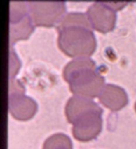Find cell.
Instances as JSON below:
<instances>
[{
    "label": "cell",
    "instance_id": "cell-1",
    "mask_svg": "<svg viewBox=\"0 0 136 149\" xmlns=\"http://www.w3.org/2000/svg\"><path fill=\"white\" fill-rule=\"evenodd\" d=\"M58 48L72 58H89L97 49V40L92 29L67 28L58 31Z\"/></svg>",
    "mask_w": 136,
    "mask_h": 149
},
{
    "label": "cell",
    "instance_id": "cell-2",
    "mask_svg": "<svg viewBox=\"0 0 136 149\" xmlns=\"http://www.w3.org/2000/svg\"><path fill=\"white\" fill-rule=\"evenodd\" d=\"M29 4V17L34 26L53 27L58 25L66 15V3L62 1H31Z\"/></svg>",
    "mask_w": 136,
    "mask_h": 149
},
{
    "label": "cell",
    "instance_id": "cell-3",
    "mask_svg": "<svg viewBox=\"0 0 136 149\" xmlns=\"http://www.w3.org/2000/svg\"><path fill=\"white\" fill-rule=\"evenodd\" d=\"M105 85V79L98 68L85 70L69 81L70 90L74 95L89 100L99 97Z\"/></svg>",
    "mask_w": 136,
    "mask_h": 149
},
{
    "label": "cell",
    "instance_id": "cell-4",
    "mask_svg": "<svg viewBox=\"0 0 136 149\" xmlns=\"http://www.w3.org/2000/svg\"><path fill=\"white\" fill-rule=\"evenodd\" d=\"M86 16L93 29L100 33L112 31L116 23V14L105 2H94L87 7Z\"/></svg>",
    "mask_w": 136,
    "mask_h": 149
},
{
    "label": "cell",
    "instance_id": "cell-5",
    "mask_svg": "<svg viewBox=\"0 0 136 149\" xmlns=\"http://www.w3.org/2000/svg\"><path fill=\"white\" fill-rule=\"evenodd\" d=\"M102 125V113L95 112L74 122L72 133L74 138L80 142H89L100 135Z\"/></svg>",
    "mask_w": 136,
    "mask_h": 149
},
{
    "label": "cell",
    "instance_id": "cell-6",
    "mask_svg": "<svg viewBox=\"0 0 136 149\" xmlns=\"http://www.w3.org/2000/svg\"><path fill=\"white\" fill-rule=\"evenodd\" d=\"M95 112L103 113V110L93 100L75 95L69 98L66 108H64L67 119L72 124L76 122L78 119L82 118L90 113H95Z\"/></svg>",
    "mask_w": 136,
    "mask_h": 149
},
{
    "label": "cell",
    "instance_id": "cell-7",
    "mask_svg": "<svg viewBox=\"0 0 136 149\" xmlns=\"http://www.w3.org/2000/svg\"><path fill=\"white\" fill-rule=\"evenodd\" d=\"M8 111L15 119L26 121L35 115L38 111V104L25 94L8 96Z\"/></svg>",
    "mask_w": 136,
    "mask_h": 149
},
{
    "label": "cell",
    "instance_id": "cell-8",
    "mask_svg": "<svg viewBox=\"0 0 136 149\" xmlns=\"http://www.w3.org/2000/svg\"><path fill=\"white\" fill-rule=\"evenodd\" d=\"M99 100L104 107L117 112L128 105V95L122 87L113 84H106L99 95Z\"/></svg>",
    "mask_w": 136,
    "mask_h": 149
},
{
    "label": "cell",
    "instance_id": "cell-9",
    "mask_svg": "<svg viewBox=\"0 0 136 149\" xmlns=\"http://www.w3.org/2000/svg\"><path fill=\"white\" fill-rule=\"evenodd\" d=\"M34 24L31 18L26 16L22 20L15 23H10V45L11 47L19 40H27L34 31Z\"/></svg>",
    "mask_w": 136,
    "mask_h": 149
},
{
    "label": "cell",
    "instance_id": "cell-10",
    "mask_svg": "<svg viewBox=\"0 0 136 149\" xmlns=\"http://www.w3.org/2000/svg\"><path fill=\"white\" fill-rule=\"evenodd\" d=\"M94 68H98L93 59L90 58H76L71 60L68 64L64 66L62 72V77L64 81L68 82L71 79H73L75 76L81 74V72H85L88 70H94Z\"/></svg>",
    "mask_w": 136,
    "mask_h": 149
},
{
    "label": "cell",
    "instance_id": "cell-11",
    "mask_svg": "<svg viewBox=\"0 0 136 149\" xmlns=\"http://www.w3.org/2000/svg\"><path fill=\"white\" fill-rule=\"evenodd\" d=\"M74 27L92 29V26H90L86 14H84V13H68V14H66L57 25V31Z\"/></svg>",
    "mask_w": 136,
    "mask_h": 149
},
{
    "label": "cell",
    "instance_id": "cell-12",
    "mask_svg": "<svg viewBox=\"0 0 136 149\" xmlns=\"http://www.w3.org/2000/svg\"><path fill=\"white\" fill-rule=\"evenodd\" d=\"M43 149H73V143L64 134H54L45 141Z\"/></svg>",
    "mask_w": 136,
    "mask_h": 149
},
{
    "label": "cell",
    "instance_id": "cell-13",
    "mask_svg": "<svg viewBox=\"0 0 136 149\" xmlns=\"http://www.w3.org/2000/svg\"><path fill=\"white\" fill-rule=\"evenodd\" d=\"M29 15L28 2L12 1L10 2V23H15Z\"/></svg>",
    "mask_w": 136,
    "mask_h": 149
},
{
    "label": "cell",
    "instance_id": "cell-14",
    "mask_svg": "<svg viewBox=\"0 0 136 149\" xmlns=\"http://www.w3.org/2000/svg\"><path fill=\"white\" fill-rule=\"evenodd\" d=\"M21 62L17 57L16 53H14L12 47L10 51V79H14V77L17 74L18 70H20Z\"/></svg>",
    "mask_w": 136,
    "mask_h": 149
},
{
    "label": "cell",
    "instance_id": "cell-15",
    "mask_svg": "<svg viewBox=\"0 0 136 149\" xmlns=\"http://www.w3.org/2000/svg\"><path fill=\"white\" fill-rule=\"evenodd\" d=\"M25 92V88L20 83L15 79H10V87H8V96L13 95H21Z\"/></svg>",
    "mask_w": 136,
    "mask_h": 149
},
{
    "label": "cell",
    "instance_id": "cell-16",
    "mask_svg": "<svg viewBox=\"0 0 136 149\" xmlns=\"http://www.w3.org/2000/svg\"><path fill=\"white\" fill-rule=\"evenodd\" d=\"M105 3L110 7L111 9H113L114 12L121 10V9L124 8V7L128 4V2H105Z\"/></svg>",
    "mask_w": 136,
    "mask_h": 149
},
{
    "label": "cell",
    "instance_id": "cell-17",
    "mask_svg": "<svg viewBox=\"0 0 136 149\" xmlns=\"http://www.w3.org/2000/svg\"><path fill=\"white\" fill-rule=\"evenodd\" d=\"M135 111H136V102H135Z\"/></svg>",
    "mask_w": 136,
    "mask_h": 149
}]
</instances>
